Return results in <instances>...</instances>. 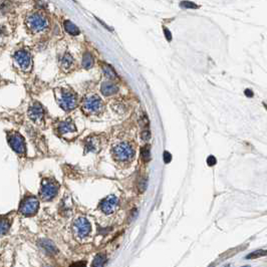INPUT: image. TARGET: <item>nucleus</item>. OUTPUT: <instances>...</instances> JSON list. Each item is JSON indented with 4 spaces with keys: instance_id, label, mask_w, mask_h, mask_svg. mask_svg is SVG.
Masks as SVG:
<instances>
[{
    "instance_id": "nucleus-1",
    "label": "nucleus",
    "mask_w": 267,
    "mask_h": 267,
    "mask_svg": "<svg viewBox=\"0 0 267 267\" xmlns=\"http://www.w3.org/2000/svg\"><path fill=\"white\" fill-rule=\"evenodd\" d=\"M55 97L59 106L67 111H72L77 106V97L76 93L72 91L64 90V88H57V90H55Z\"/></svg>"
},
{
    "instance_id": "nucleus-2",
    "label": "nucleus",
    "mask_w": 267,
    "mask_h": 267,
    "mask_svg": "<svg viewBox=\"0 0 267 267\" xmlns=\"http://www.w3.org/2000/svg\"><path fill=\"white\" fill-rule=\"evenodd\" d=\"M7 141L9 146L15 152L19 157H23L26 153V145L24 138L18 132H11L7 133Z\"/></svg>"
},
{
    "instance_id": "nucleus-3",
    "label": "nucleus",
    "mask_w": 267,
    "mask_h": 267,
    "mask_svg": "<svg viewBox=\"0 0 267 267\" xmlns=\"http://www.w3.org/2000/svg\"><path fill=\"white\" fill-rule=\"evenodd\" d=\"M112 154L116 161L130 162L135 156V151L129 143L123 142L118 144L112 150Z\"/></svg>"
},
{
    "instance_id": "nucleus-4",
    "label": "nucleus",
    "mask_w": 267,
    "mask_h": 267,
    "mask_svg": "<svg viewBox=\"0 0 267 267\" xmlns=\"http://www.w3.org/2000/svg\"><path fill=\"white\" fill-rule=\"evenodd\" d=\"M59 189L58 183L51 179H43L41 182L39 195L43 201H50L57 195Z\"/></svg>"
},
{
    "instance_id": "nucleus-5",
    "label": "nucleus",
    "mask_w": 267,
    "mask_h": 267,
    "mask_svg": "<svg viewBox=\"0 0 267 267\" xmlns=\"http://www.w3.org/2000/svg\"><path fill=\"white\" fill-rule=\"evenodd\" d=\"M26 25L32 32H40L48 27V20L42 14L33 13L26 18Z\"/></svg>"
},
{
    "instance_id": "nucleus-6",
    "label": "nucleus",
    "mask_w": 267,
    "mask_h": 267,
    "mask_svg": "<svg viewBox=\"0 0 267 267\" xmlns=\"http://www.w3.org/2000/svg\"><path fill=\"white\" fill-rule=\"evenodd\" d=\"M38 208H39L38 199L33 196H27L21 201L18 212L22 214L23 216L29 217V216H33L37 212Z\"/></svg>"
},
{
    "instance_id": "nucleus-7",
    "label": "nucleus",
    "mask_w": 267,
    "mask_h": 267,
    "mask_svg": "<svg viewBox=\"0 0 267 267\" xmlns=\"http://www.w3.org/2000/svg\"><path fill=\"white\" fill-rule=\"evenodd\" d=\"M14 62L15 65L22 72H29L32 67V60H31V55L28 51L24 49L17 50L13 56Z\"/></svg>"
},
{
    "instance_id": "nucleus-8",
    "label": "nucleus",
    "mask_w": 267,
    "mask_h": 267,
    "mask_svg": "<svg viewBox=\"0 0 267 267\" xmlns=\"http://www.w3.org/2000/svg\"><path fill=\"white\" fill-rule=\"evenodd\" d=\"M104 107L101 98L96 96H91L86 98L83 101L82 109L87 114H98Z\"/></svg>"
},
{
    "instance_id": "nucleus-9",
    "label": "nucleus",
    "mask_w": 267,
    "mask_h": 267,
    "mask_svg": "<svg viewBox=\"0 0 267 267\" xmlns=\"http://www.w3.org/2000/svg\"><path fill=\"white\" fill-rule=\"evenodd\" d=\"M28 116L36 125H41L44 119V110L39 102H33L28 109Z\"/></svg>"
},
{
    "instance_id": "nucleus-10",
    "label": "nucleus",
    "mask_w": 267,
    "mask_h": 267,
    "mask_svg": "<svg viewBox=\"0 0 267 267\" xmlns=\"http://www.w3.org/2000/svg\"><path fill=\"white\" fill-rule=\"evenodd\" d=\"M73 231L77 237H84L91 232V224L86 218H78L73 223Z\"/></svg>"
},
{
    "instance_id": "nucleus-11",
    "label": "nucleus",
    "mask_w": 267,
    "mask_h": 267,
    "mask_svg": "<svg viewBox=\"0 0 267 267\" xmlns=\"http://www.w3.org/2000/svg\"><path fill=\"white\" fill-rule=\"evenodd\" d=\"M119 199L114 195L107 196L101 202V209L106 214H112L118 209Z\"/></svg>"
},
{
    "instance_id": "nucleus-12",
    "label": "nucleus",
    "mask_w": 267,
    "mask_h": 267,
    "mask_svg": "<svg viewBox=\"0 0 267 267\" xmlns=\"http://www.w3.org/2000/svg\"><path fill=\"white\" fill-rule=\"evenodd\" d=\"M13 216L12 215H2L0 216V237L5 235V234L9 231L12 223Z\"/></svg>"
},
{
    "instance_id": "nucleus-13",
    "label": "nucleus",
    "mask_w": 267,
    "mask_h": 267,
    "mask_svg": "<svg viewBox=\"0 0 267 267\" xmlns=\"http://www.w3.org/2000/svg\"><path fill=\"white\" fill-rule=\"evenodd\" d=\"M57 131L60 135L74 133V132H77V126H74L73 121L72 120H67L64 121H62V123H59L57 126Z\"/></svg>"
},
{
    "instance_id": "nucleus-14",
    "label": "nucleus",
    "mask_w": 267,
    "mask_h": 267,
    "mask_svg": "<svg viewBox=\"0 0 267 267\" xmlns=\"http://www.w3.org/2000/svg\"><path fill=\"white\" fill-rule=\"evenodd\" d=\"M101 91L104 96H110L115 95V93L118 91V87L112 82H104L101 84Z\"/></svg>"
},
{
    "instance_id": "nucleus-15",
    "label": "nucleus",
    "mask_w": 267,
    "mask_h": 267,
    "mask_svg": "<svg viewBox=\"0 0 267 267\" xmlns=\"http://www.w3.org/2000/svg\"><path fill=\"white\" fill-rule=\"evenodd\" d=\"M87 152H97L100 150V141L96 138L87 139L86 142Z\"/></svg>"
},
{
    "instance_id": "nucleus-16",
    "label": "nucleus",
    "mask_w": 267,
    "mask_h": 267,
    "mask_svg": "<svg viewBox=\"0 0 267 267\" xmlns=\"http://www.w3.org/2000/svg\"><path fill=\"white\" fill-rule=\"evenodd\" d=\"M63 25H64L65 31H67V33L72 34V35H78L79 32H81V31H79V29H78V27L76 24H73V23L70 20H65L64 23H63Z\"/></svg>"
},
{
    "instance_id": "nucleus-17",
    "label": "nucleus",
    "mask_w": 267,
    "mask_h": 267,
    "mask_svg": "<svg viewBox=\"0 0 267 267\" xmlns=\"http://www.w3.org/2000/svg\"><path fill=\"white\" fill-rule=\"evenodd\" d=\"M60 63H62V67L63 69H67V68H69V67L72 65V63H73V58H72V56L70 55V54H68V53H65V54L62 56V62H60Z\"/></svg>"
},
{
    "instance_id": "nucleus-18",
    "label": "nucleus",
    "mask_w": 267,
    "mask_h": 267,
    "mask_svg": "<svg viewBox=\"0 0 267 267\" xmlns=\"http://www.w3.org/2000/svg\"><path fill=\"white\" fill-rule=\"evenodd\" d=\"M93 64V57L90 52H86L82 57V67L87 69H90Z\"/></svg>"
},
{
    "instance_id": "nucleus-19",
    "label": "nucleus",
    "mask_w": 267,
    "mask_h": 267,
    "mask_svg": "<svg viewBox=\"0 0 267 267\" xmlns=\"http://www.w3.org/2000/svg\"><path fill=\"white\" fill-rule=\"evenodd\" d=\"M102 72H104L105 76L106 77H109V78L114 79V78L116 77V72L114 70V68H112L111 65H109V64H104V65H102Z\"/></svg>"
},
{
    "instance_id": "nucleus-20",
    "label": "nucleus",
    "mask_w": 267,
    "mask_h": 267,
    "mask_svg": "<svg viewBox=\"0 0 267 267\" xmlns=\"http://www.w3.org/2000/svg\"><path fill=\"white\" fill-rule=\"evenodd\" d=\"M106 261V257L105 254H98L96 256L95 260L92 262V266H97V267H101L102 265H105Z\"/></svg>"
},
{
    "instance_id": "nucleus-21",
    "label": "nucleus",
    "mask_w": 267,
    "mask_h": 267,
    "mask_svg": "<svg viewBox=\"0 0 267 267\" xmlns=\"http://www.w3.org/2000/svg\"><path fill=\"white\" fill-rule=\"evenodd\" d=\"M180 7L184 8V9H197V8H199V6L197 5V4H195L194 2H191V1H187V0L180 2Z\"/></svg>"
},
{
    "instance_id": "nucleus-22",
    "label": "nucleus",
    "mask_w": 267,
    "mask_h": 267,
    "mask_svg": "<svg viewBox=\"0 0 267 267\" xmlns=\"http://www.w3.org/2000/svg\"><path fill=\"white\" fill-rule=\"evenodd\" d=\"M10 6H11V4L8 0H2L1 3H0V10H1L2 13H6L9 11Z\"/></svg>"
},
{
    "instance_id": "nucleus-23",
    "label": "nucleus",
    "mask_w": 267,
    "mask_h": 267,
    "mask_svg": "<svg viewBox=\"0 0 267 267\" xmlns=\"http://www.w3.org/2000/svg\"><path fill=\"white\" fill-rule=\"evenodd\" d=\"M142 158L143 160L145 162H147L150 160V147L149 146H146L144 147L143 150H142Z\"/></svg>"
},
{
    "instance_id": "nucleus-24",
    "label": "nucleus",
    "mask_w": 267,
    "mask_h": 267,
    "mask_svg": "<svg viewBox=\"0 0 267 267\" xmlns=\"http://www.w3.org/2000/svg\"><path fill=\"white\" fill-rule=\"evenodd\" d=\"M264 255H266V251H255V252H253V253H251V254H249L247 256V258H256V257H259V256H264Z\"/></svg>"
},
{
    "instance_id": "nucleus-25",
    "label": "nucleus",
    "mask_w": 267,
    "mask_h": 267,
    "mask_svg": "<svg viewBox=\"0 0 267 267\" xmlns=\"http://www.w3.org/2000/svg\"><path fill=\"white\" fill-rule=\"evenodd\" d=\"M42 245H43V247H45V249L47 250L48 252H50V253H52V251L55 250L53 244L51 242H49V241H43V244H42Z\"/></svg>"
},
{
    "instance_id": "nucleus-26",
    "label": "nucleus",
    "mask_w": 267,
    "mask_h": 267,
    "mask_svg": "<svg viewBox=\"0 0 267 267\" xmlns=\"http://www.w3.org/2000/svg\"><path fill=\"white\" fill-rule=\"evenodd\" d=\"M216 158L213 157V156H209L208 159H207V164L208 166H214L215 164H216Z\"/></svg>"
},
{
    "instance_id": "nucleus-27",
    "label": "nucleus",
    "mask_w": 267,
    "mask_h": 267,
    "mask_svg": "<svg viewBox=\"0 0 267 267\" xmlns=\"http://www.w3.org/2000/svg\"><path fill=\"white\" fill-rule=\"evenodd\" d=\"M171 160H172L171 154L169 153V152H165V153H164V161H165V163H167V164L170 163Z\"/></svg>"
},
{
    "instance_id": "nucleus-28",
    "label": "nucleus",
    "mask_w": 267,
    "mask_h": 267,
    "mask_svg": "<svg viewBox=\"0 0 267 267\" xmlns=\"http://www.w3.org/2000/svg\"><path fill=\"white\" fill-rule=\"evenodd\" d=\"M164 33H165L168 41H171V39H172V34H171L170 30H169L168 28H164Z\"/></svg>"
},
{
    "instance_id": "nucleus-29",
    "label": "nucleus",
    "mask_w": 267,
    "mask_h": 267,
    "mask_svg": "<svg viewBox=\"0 0 267 267\" xmlns=\"http://www.w3.org/2000/svg\"><path fill=\"white\" fill-rule=\"evenodd\" d=\"M150 136H151V135H150V131H148V130H147V131H144V132L142 133V138H143L145 141L149 140V139H150Z\"/></svg>"
},
{
    "instance_id": "nucleus-30",
    "label": "nucleus",
    "mask_w": 267,
    "mask_h": 267,
    "mask_svg": "<svg viewBox=\"0 0 267 267\" xmlns=\"http://www.w3.org/2000/svg\"><path fill=\"white\" fill-rule=\"evenodd\" d=\"M245 95H246L247 96L251 97V96H253V92H252L250 90H246V91H245Z\"/></svg>"
},
{
    "instance_id": "nucleus-31",
    "label": "nucleus",
    "mask_w": 267,
    "mask_h": 267,
    "mask_svg": "<svg viewBox=\"0 0 267 267\" xmlns=\"http://www.w3.org/2000/svg\"><path fill=\"white\" fill-rule=\"evenodd\" d=\"M86 263H76V264H73V265H84Z\"/></svg>"
}]
</instances>
